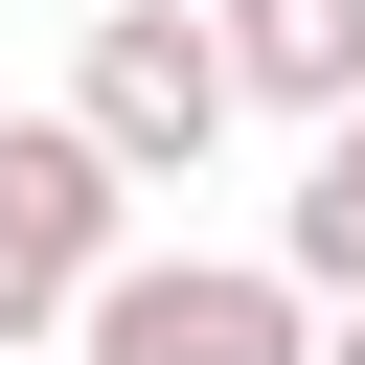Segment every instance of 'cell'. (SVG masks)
Segmentation results:
<instances>
[{
  "label": "cell",
  "mask_w": 365,
  "mask_h": 365,
  "mask_svg": "<svg viewBox=\"0 0 365 365\" xmlns=\"http://www.w3.org/2000/svg\"><path fill=\"white\" fill-rule=\"evenodd\" d=\"M68 137H91L114 182H205V160H228V46H205V0H91Z\"/></svg>",
  "instance_id": "6da1fadb"
},
{
  "label": "cell",
  "mask_w": 365,
  "mask_h": 365,
  "mask_svg": "<svg viewBox=\"0 0 365 365\" xmlns=\"http://www.w3.org/2000/svg\"><path fill=\"white\" fill-rule=\"evenodd\" d=\"M297 342H319V297L274 251H114L68 297V365H297Z\"/></svg>",
  "instance_id": "7a4b0ae2"
},
{
  "label": "cell",
  "mask_w": 365,
  "mask_h": 365,
  "mask_svg": "<svg viewBox=\"0 0 365 365\" xmlns=\"http://www.w3.org/2000/svg\"><path fill=\"white\" fill-rule=\"evenodd\" d=\"M0 251H23L46 297H91V274L137 251V182H114L68 114H0Z\"/></svg>",
  "instance_id": "3957f363"
},
{
  "label": "cell",
  "mask_w": 365,
  "mask_h": 365,
  "mask_svg": "<svg viewBox=\"0 0 365 365\" xmlns=\"http://www.w3.org/2000/svg\"><path fill=\"white\" fill-rule=\"evenodd\" d=\"M228 46V114H342L365 91V0H205Z\"/></svg>",
  "instance_id": "277c9868"
},
{
  "label": "cell",
  "mask_w": 365,
  "mask_h": 365,
  "mask_svg": "<svg viewBox=\"0 0 365 365\" xmlns=\"http://www.w3.org/2000/svg\"><path fill=\"white\" fill-rule=\"evenodd\" d=\"M274 274H297V297H365V91L319 114V160H297V228H274Z\"/></svg>",
  "instance_id": "5b68a950"
},
{
  "label": "cell",
  "mask_w": 365,
  "mask_h": 365,
  "mask_svg": "<svg viewBox=\"0 0 365 365\" xmlns=\"http://www.w3.org/2000/svg\"><path fill=\"white\" fill-rule=\"evenodd\" d=\"M23 342H68V297H46L23 251H0V365H23Z\"/></svg>",
  "instance_id": "8992f818"
},
{
  "label": "cell",
  "mask_w": 365,
  "mask_h": 365,
  "mask_svg": "<svg viewBox=\"0 0 365 365\" xmlns=\"http://www.w3.org/2000/svg\"><path fill=\"white\" fill-rule=\"evenodd\" d=\"M297 365H365V297H342V319H319V342H297Z\"/></svg>",
  "instance_id": "52a82bcc"
},
{
  "label": "cell",
  "mask_w": 365,
  "mask_h": 365,
  "mask_svg": "<svg viewBox=\"0 0 365 365\" xmlns=\"http://www.w3.org/2000/svg\"><path fill=\"white\" fill-rule=\"evenodd\" d=\"M23 365H68V342H23Z\"/></svg>",
  "instance_id": "ba28073f"
}]
</instances>
